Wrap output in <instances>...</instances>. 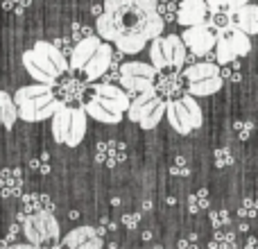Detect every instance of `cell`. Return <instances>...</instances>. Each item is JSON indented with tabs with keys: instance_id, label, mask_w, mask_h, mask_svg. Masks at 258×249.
I'll return each mask as SVG.
<instances>
[{
	"instance_id": "obj_1",
	"label": "cell",
	"mask_w": 258,
	"mask_h": 249,
	"mask_svg": "<svg viewBox=\"0 0 258 249\" xmlns=\"http://www.w3.org/2000/svg\"><path fill=\"white\" fill-rule=\"evenodd\" d=\"M165 21L159 14V0H104L95 21V34L113 43L118 52L138 54L163 34Z\"/></svg>"
},
{
	"instance_id": "obj_2",
	"label": "cell",
	"mask_w": 258,
	"mask_h": 249,
	"mask_svg": "<svg viewBox=\"0 0 258 249\" xmlns=\"http://www.w3.org/2000/svg\"><path fill=\"white\" fill-rule=\"evenodd\" d=\"M21 61L25 66V71L30 73L32 80H36V84L54 86V82L59 77L71 71L66 54L50 41H36L34 48L23 52Z\"/></svg>"
},
{
	"instance_id": "obj_3",
	"label": "cell",
	"mask_w": 258,
	"mask_h": 249,
	"mask_svg": "<svg viewBox=\"0 0 258 249\" xmlns=\"http://www.w3.org/2000/svg\"><path fill=\"white\" fill-rule=\"evenodd\" d=\"M14 104L18 109V118L25 122H41L52 118L61 109L54 89L50 84H30L21 86L14 93Z\"/></svg>"
},
{
	"instance_id": "obj_4",
	"label": "cell",
	"mask_w": 258,
	"mask_h": 249,
	"mask_svg": "<svg viewBox=\"0 0 258 249\" xmlns=\"http://www.w3.org/2000/svg\"><path fill=\"white\" fill-rule=\"evenodd\" d=\"M86 111L84 107H71L61 104L57 113L52 116V136L57 143L68 147H77L86 136Z\"/></svg>"
},
{
	"instance_id": "obj_5",
	"label": "cell",
	"mask_w": 258,
	"mask_h": 249,
	"mask_svg": "<svg viewBox=\"0 0 258 249\" xmlns=\"http://www.w3.org/2000/svg\"><path fill=\"white\" fill-rule=\"evenodd\" d=\"M186 54L188 48L181 41L179 34H170V36H156L150 45V61L156 71H181L186 64Z\"/></svg>"
},
{
	"instance_id": "obj_6",
	"label": "cell",
	"mask_w": 258,
	"mask_h": 249,
	"mask_svg": "<svg viewBox=\"0 0 258 249\" xmlns=\"http://www.w3.org/2000/svg\"><path fill=\"white\" fill-rule=\"evenodd\" d=\"M165 116H168L170 127L177 134L188 136L190 132L202 127L204 116H202V107L197 104V100L192 95H183L179 100L165 102Z\"/></svg>"
},
{
	"instance_id": "obj_7",
	"label": "cell",
	"mask_w": 258,
	"mask_h": 249,
	"mask_svg": "<svg viewBox=\"0 0 258 249\" xmlns=\"http://www.w3.org/2000/svg\"><path fill=\"white\" fill-rule=\"evenodd\" d=\"M127 113L129 120L138 122L143 129H154L161 122V118L165 116V102L159 98L156 89H150L132 100Z\"/></svg>"
},
{
	"instance_id": "obj_8",
	"label": "cell",
	"mask_w": 258,
	"mask_h": 249,
	"mask_svg": "<svg viewBox=\"0 0 258 249\" xmlns=\"http://www.w3.org/2000/svg\"><path fill=\"white\" fill-rule=\"evenodd\" d=\"M251 50V39L236 25H229L218 32V41H215V59L220 66L224 64L238 61V57H245Z\"/></svg>"
},
{
	"instance_id": "obj_9",
	"label": "cell",
	"mask_w": 258,
	"mask_h": 249,
	"mask_svg": "<svg viewBox=\"0 0 258 249\" xmlns=\"http://www.w3.org/2000/svg\"><path fill=\"white\" fill-rule=\"evenodd\" d=\"M156 77H159V71H156L152 64L129 61V64H122L120 66V86L129 98H136V95L154 89Z\"/></svg>"
},
{
	"instance_id": "obj_10",
	"label": "cell",
	"mask_w": 258,
	"mask_h": 249,
	"mask_svg": "<svg viewBox=\"0 0 258 249\" xmlns=\"http://www.w3.org/2000/svg\"><path fill=\"white\" fill-rule=\"evenodd\" d=\"M23 233H25L27 242L34 247L48 245V242H57L59 238V220L54 213H34L27 215L23 222Z\"/></svg>"
},
{
	"instance_id": "obj_11",
	"label": "cell",
	"mask_w": 258,
	"mask_h": 249,
	"mask_svg": "<svg viewBox=\"0 0 258 249\" xmlns=\"http://www.w3.org/2000/svg\"><path fill=\"white\" fill-rule=\"evenodd\" d=\"M181 41L186 43V48L190 50L192 54H206V52H213L215 50V41H218V32L213 30V25H192L186 27L181 34Z\"/></svg>"
},
{
	"instance_id": "obj_12",
	"label": "cell",
	"mask_w": 258,
	"mask_h": 249,
	"mask_svg": "<svg viewBox=\"0 0 258 249\" xmlns=\"http://www.w3.org/2000/svg\"><path fill=\"white\" fill-rule=\"evenodd\" d=\"M91 98L113 113H125L129 109V104H132V100H129V95L125 91L113 84H95Z\"/></svg>"
},
{
	"instance_id": "obj_13",
	"label": "cell",
	"mask_w": 258,
	"mask_h": 249,
	"mask_svg": "<svg viewBox=\"0 0 258 249\" xmlns=\"http://www.w3.org/2000/svg\"><path fill=\"white\" fill-rule=\"evenodd\" d=\"M61 245L66 249H102L104 240L93 227H77L63 236Z\"/></svg>"
},
{
	"instance_id": "obj_14",
	"label": "cell",
	"mask_w": 258,
	"mask_h": 249,
	"mask_svg": "<svg viewBox=\"0 0 258 249\" xmlns=\"http://www.w3.org/2000/svg\"><path fill=\"white\" fill-rule=\"evenodd\" d=\"M209 16V5L206 0H181L177 7V23L183 27L202 25Z\"/></svg>"
},
{
	"instance_id": "obj_15",
	"label": "cell",
	"mask_w": 258,
	"mask_h": 249,
	"mask_svg": "<svg viewBox=\"0 0 258 249\" xmlns=\"http://www.w3.org/2000/svg\"><path fill=\"white\" fill-rule=\"evenodd\" d=\"M100 43H102V39H100L98 34H91V36H86V39L77 41L71 52V59H68L71 71H84V66L91 61V57H93L95 50L100 48Z\"/></svg>"
},
{
	"instance_id": "obj_16",
	"label": "cell",
	"mask_w": 258,
	"mask_h": 249,
	"mask_svg": "<svg viewBox=\"0 0 258 249\" xmlns=\"http://www.w3.org/2000/svg\"><path fill=\"white\" fill-rule=\"evenodd\" d=\"M113 61V50H111V43H100V48L95 50V54L91 57V61L84 66V77L89 82L93 80H100V77L104 75V73L109 71V66H111Z\"/></svg>"
},
{
	"instance_id": "obj_17",
	"label": "cell",
	"mask_w": 258,
	"mask_h": 249,
	"mask_svg": "<svg viewBox=\"0 0 258 249\" xmlns=\"http://www.w3.org/2000/svg\"><path fill=\"white\" fill-rule=\"evenodd\" d=\"M127 159V147L120 141H102L95 147V161L107 168H116Z\"/></svg>"
},
{
	"instance_id": "obj_18",
	"label": "cell",
	"mask_w": 258,
	"mask_h": 249,
	"mask_svg": "<svg viewBox=\"0 0 258 249\" xmlns=\"http://www.w3.org/2000/svg\"><path fill=\"white\" fill-rule=\"evenodd\" d=\"M156 93L163 102H172V100L183 98V75L181 71H174L170 75H161L159 82L154 84Z\"/></svg>"
},
{
	"instance_id": "obj_19",
	"label": "cell",
	"mask_w": 258,
	"mask_h": 249,
	"mask_svg": "<svg viewBox=\"0 0 258 249\" xmlns=\"http://www.w3.org/2000/svg\"><path fill=\"white\" fill-rule=\"evenodd\" d=\"M52 89H54V95H59V102L71 104V107L86 95V86L82 84L80 80H75V77H66V80H61L59 84L54 82Z\"/></svg>"
},
{
	"instance_id": "obj_20",
	"label": "cell",
	"mask_w": 258,
	"mask_h": 249,
	"mask_svg": "<svg viewBox=\"0 0 258 249\" xmlns=\"http://www.w3.org/2000/svg\"><path fill=\"white\" fill-rule=\"evenodd\" d=\"M21 211L27 215L54 213V202L45 193H25V195H21Z\"/></svg>"
},
{
	"instance_id": "obj_21",
	"label": "cell",
	"mask_w": 258,
	"mask_h": 249,
	"mask_svg": "<svg viewBox=\"0 0 258 249\" xmlns=\"http://www.w3.org/2000/svg\"><path fill=\"white\" fill-rule=\"evenodd\" d=\"M233 25L245 32L247 36L258 34V5L249 3L238 9V12L233 14Z\"/></svg>"
},
{
	"instance_id": "obj_22",
	"label": "cell",
	"mask_w": 258,
	"mask_h": 249,
	"mask_svg": "<svg viewBox=\"0 0 258 249\" xmlns=\"http://www.w3.org/2000/svg\"><path fill=\"white\" fill-rule=\"evenodd\" d=\"M23 172L21 168H3L0 172V193L3 197H18L23 193Z\"/></svg>"
},
{
	"instance_id": "obj_23",
	"label": "cell",
	"mask_w": 258,
	"mask_h": 249,
	"mask_svg": "<svg viewBox=\"0 0 258 249\" xmlns=\"http://www.w3.org/2000/svg\"><path fill=\"white\" fill-rule=\"evenodd\" d=\"M183 80L186 82H200V80H209V77H218L220 75V66L213 61H202V64H190L188 68L181 71Z\"/></svg>"
},
{
	"instance_id": "obj_24",
	"label": "cell",
	"mask_w": 258,
	"mask_h": 249,
	"mask_svg": "<svg viewBox=\"0 0 258 249\" xmlns=\"http://www.w3.org/2000/svg\"><path fill=\"white\" fill-rule=\"evenodd\" d=\"M84 111H86V116H91L93 120H98V122H102V125H118V122L122 120V113L109 111V109H104L100 102H95L93 98H89L84 102Z\"/></svg>"
},
{
	"instance_id": "obj_25",
	"label": "cell",
	"mask_w": 258,
	"mask_h": 249,
	"mask_svg": "<svg viewBox=\"0 0 258 249\" xmlns=\"http://www.w3.org/2000/svg\"><path fill=\"white\" fill-rule=\"evenodd\" d=\"M222 86H224V82H222V77L218 75V77H209V80H200V82H188L186 91L192 98H206V95L218 93Z\"/></svg>"
},
{
	"instance_id": "obj_26",
	"label": "cell",
	"mask_w": 258,
	"mask_h": 249,
	"mask_svg": "<svg viewBox=\"0 0 258 249\" xmlns=\"http://www.w3.org/2000/svg\"><path fill=\"white\" fill-rule=\"evenodd\" d=\"M0 120L3 127L12 129L18 120V109L14 104V95H9L7 91H0Z\"/></svg>"
},
{
	"instance_id": "obj_27",
	"label": "cell",
	"mask_w": 258,
	"mask_h": 249,
	"mask_svg": "<svg viewBox=\"0 0 258 249\" xmlns=\"http://www.w3.org/2000/svg\"><path fill=\"white\" fill-rule=\"evenodd\" d=\"M186 206H188V211H190L192 215H197V213H204V211H209V206H211L209 191H206V188H200V191H195L190 197H188Z\"/></svg>"
},
{
	"instance_id": "obj_28",
	"label": "cell",
	"mask_w": 258,
	"mask_h": 249,
	"mask_svg": "<svg viewBox=\"0 0 258 249\" xmlns=\"http://www.w3.org/2000/svg\"><path fill=\"white\" fill-rule=\"evenodd\" d=\"M238 245V233L236 231H215L209 242V249H236Z\"/></svg>"
},
{
	"instance_id": "obj_29",
	"label": "cell",
	"mask_w": 258,
	"mask_h": 249,
	"mask_svg": "<svg viewBox=\"0 0 258 249\" xmlns=\"http://www.w3.org/2000/svg\"><path fill=\"white\" fill-rule=\"evenodd\" d=\"M251 0H206V5H209V14H215V12H229L233 16V14L238 12L240 7H245V5H249Z\"/></svg>"
},
{
	"instance_id": "obj_30",
	"label": "cell",
	"mask_w": 258,
	"mask_h": 249,
	"mask_svg": "<svg viewBox=\"0 0 258 249\" xmlns=\"http://www.w3.org/2000/svg\"><path fill=\"white\" fill-rule=\"evenodd\" d=\"M209 222H211V227H213V231H227V229L231 227V215H229V211H224V209L211 211Z\"/></svg>"
},
{
	"instance_id": "obj_31",
	"label": "cell",
	"mask_w": 258,
	"mask_h": 249,
	"mask_svg": "<svg viewBox=\"0 0 258 249\" xmlns=\"http://www.w3.org/2000/svg\"><path fill=\"white\" fill-rule=\"evenodd\" d=\"M220 77H222L224 84H238V82L242 80V75H240V66H238L236 61L224 64V66L220 68Z\"/></svg>"
},
{
	"instance_id": "obj_32",
	"label": "cell",
	"mask_w": 258,
	"mask_h": 249,
	"mask_svg": "<svg viewBox=\"0 0 258 249\" xmlns=\"http://www.w3.org/2000/svg\"><path fill=\"white\" fill-rule=\"evenodd\" d=\"M258 215V197H245L238 206V218L242 220H251Z\"/></svg>"
},
{
	"instance_id": "obj_33",
	"label": "cell",
	"mask_w": 258,
	"mask_h": 249,
	"mask_svg": "<svg viewBox=\"0 0 258 249\" xmlns=\"http://www.w3.org/2000/svg\"><path fill=\"white\" fill-rule=\"evenodd\" d=\"M30 168L34 170V172H39V174H48L50 172V154L48 152H41L39 156L30 159Z\"/></svg>"
},
{
	"instance_id": "obj_34",
	"label": "cell",
	"mask_w": 258,
	"mask_h": 249,
	"mask_svg": "<svg viewBox=\"0 0 258 249\" xmlns=\"http://www.w3.org/2000/svg\"><path fill=\"white\" fill-rule=\"evenodd\" d=\"M211 25L220 32V30H224V27L233 25V16L229 12H215V14H211Z\"/></svg>"
},
{
	"instance_id": "obj_35",
	"label": "cell",
	"mask_w": 258,
	"mask_h": 249,
	"mask_svg": "<svg viewBox=\"0 0 258 249\" xmlns=\"http://www.w3.org/2000/svg\"><path fill=\"white\" fill-rule=\"evenodd\" d=\"M233 132H236V136L240 138V141H249L251 134H254V122H249V120H236V122H233Z\"/></svg>"
},
{
	"instance_id": "obj_36",
	"label": "cell",
	"mask_w": 258,
	"mask_h": 249,
	"mask_svg": "<svg viewBox=\"0 0 258 249\" xmlns=\"http://www.w3.org/2000/svg\"><path fill=\"white\" fill-rule=\"evenodd\" d=\"M170 174H174V177H188V174H190L188 161L183 159V156H177V159L172 161V165H170Z\"/></svg>"
},
{
	"instance_id": "obj_37",
	"label": "cell",
	"mask_w": 258,
	"mask_h": 249,
	"mask_svg": "<svg viewBox=\"0 0 258 249\" xmlns=\"http://www.w3.org/2000/svg\"><path fill=\"white\" fill-rule=\"evenodd\" d=\"M213 156H215V165L218 168H227V165L233 163V152L229 147H218Z\"/></svg>"
},
{
	"instance_id": "obj_38",
	"label": "cell",
	"mask_w": 258,
	"mask_h": 249,
	"mask_svg": "<svg viewBox=\"0 0 258 249\" xmlns=\"http://www.w3.org/2000/svg\"><path fill=\"white\" fill-rule=\"evenodd\" d=\"M116 229H118V224L113 222V220L102 218V220L98 222V227H95V231H98L100 238H104V236H111V233H116Z\"/></svg>"
},
{
	"instance_id": "obj_39",
	"label": "cell",
	"mask_w": 258,
	"mask_h": 249,
	"mask_svg": "<svg viewBox=\"0 0 258 249\" xmlns=\"http://www.w3.org/2000/svg\"><path fill=\"white\" fill-rule=\"evenodd\" d=\"M177 247L179 249H200V236L197 233H186L183 238L177 240Z\"/></svg>"
},
{
	"instance_id": "obj_40",
	"label": "cell",
	"mask_w": 258,
	"mask_h": 249,
	"mask_svg": "<svg viewBox=\"0 0 258 249\" xmlns=\"http://www.w3.org/2000/svg\"><path fill=\"white\" fill-rule=\"evenodd\" d=\"M179 7V5H177ZM177 7H174V0H168L165 5H161L159 7V14L163 21H177Z\"/></svg>"
},
{
	"instance_id": "obj_41",
	"label": "cell",
	"mask_w": 258,
	"mask_h": 249,
	"mask_svg": "<svg viewBox=\"0 0 258 249\" xmlns=\"http://www.w3.org/2000/svg\"><path fill=\"white\" fill-rule=\"evenodd\" d=\"M30 0H5L3 7L7 9V12H14V14H23L27 7H30Z\"/></svg>"
},
{
	"instance_id": "obj_42",
	"label": "cell",
	"mask_w": 258,
	"mask_h": 249,
	"mask_svg": "<svg viewBox=\"0 0 258 249\" xmlns=\"http://www.w3.org/2000/svg\"><path fill=\"white\" fill-rule=\"evenodd\" d=\"M141 218H143L141 213H125V215H122L120 222H122V227H127L129 231H134V229H136L138 224H141Z\"/></svg>"
},
{
	"instance_id": "obj_43",
	"label": "cell",
	"mask_w": 258,
	"mask_h": 249,
	"mask_svg": "<svg viewBox=\"0 0 258 249\" xmlns=\"http://www.w3.org/2000/svg\"><path fill=\"white\" fill-rule=\"evenodd\" d=\"M93 34V32L89 30V27L86 25H82V23H75V25H73V36H75V39H86V36H91Z\"/></svg>"
},
{
	"instance_id": "obj_44",
	"label": "cell",
	"mask_w": 258,
	"mask_h": 249,
	"mask_svg": "<svg viewBox=\"0 0 258 249\" xmlns=\"http://www.w3.org/2000/svg\"><path fill=\"white\" fill-rule=\"evenodd\" d=\"M5 249H36L34 245H30V242H14V245L5 247Z\"/></svg>"
},
{
	"instance_id": "obj_45",
	"label": "cell",
	"mask_w": 258,
	"mask_h": 249,
	"mask_svg": "<svg viewBox=\"0 0 258 249\" xmlns=\"http://www.w3.org/2000/svg\"><path fill=\"white\" fill-rule=\"evenodd\" d=\"M245 249H258V238H256V236H249V238H247Z\"/></svg>"
},
{
	"instance_id": "obj_46",
	"label": "cell",
	"mask_w": 258,
	"mask_h": 249,
	"mask_svg": "<svg viewBox=\"0 0 258 249\" xmlns=\"http://www.w3.org/2000/svg\"><path fill=\"white\" fill-rule=\"evenodd\" d=\"M36 249H66V247L59 245V242H48V245H41V247H36Z\"/></svg>"
},
{
	"instance_id": "obj_47",
	"label": "cell",
	"mask_w": 258,
	"mask_h": 249,
	"mask_svg": "<svg viewBox=\"0 0 258 249\" xmlns=\"http://www.w3.org/2000/svg\"><path fill=\"white\" fill-rule=\"evenodd\" d=\"M247 231H249V224H247V222H238L236 233H247Z\"/></svg>"
},
{
	"instance_id": "obj_48",
	"label": "cell",
	"mask_w": 258,
	"mask_h": 249,
	"mask_svg": "<svg viewBox=\"0 0 258 249\" xmlns=\"http://www.w3.org/2000/svg\"><path fill=\"white\" fill-rule=\"evenodd\" d=\"M141 238H143L145 242H147V240H152V231H143V236H141Z\"/></svg>"
},
{
	"instance_id": "obj_49",
	"label": "cell",
	"mask_w": 258,
	"mask_h": 249,
	"mask_svg": "<svg viewBox=\"0 0 258 249\" xmlns=\"http://www.w3.org/2000/svg\"><path fill=\"white\" fill-rule=\"evenodd\" d=\"M143 211H152V202H143Z\"/></svg>"
},
{
	"instance_id": "obj_50",
	"label": "cell",
	"mask_w": 258,
	"mask_h": 249,
	"mask_svg": "<svg viewBox=\"0 0 258 249\" xmlns=\"http://www.w3.org/2000/svg\"><path fill=\"white\" fill-rule=\"evenodd\" d=\"M68 218H71V220H77V218H80V213H77V211H71V213H68Z\"/></svg>"
},
{
	"instance_id": "obj_51",
	"label": "cell",
	"mask_w": 258,
	"mask_h": 249,
	"mask_svg": "<svg viewBox=\"0 0 258 249\" xmlns=\"http://www.w3.org/2000/svg\"><path fill=\"white\" fill-rule=\"evenodd\" d=\"M109 249H125V247H120L118 242H111V245H109Z\"/></svg>"
},
{
	"instance_id": "obj_52",
	"label": "cell",
	"mask_w": 258,
	"mask_h": 249,
	"mask_svg": "<svg viewBox=\"0 0 258 249\" xmlns=\"http://www.w3.org/2000/svg\"><path fill=\"white\" fill-rule=\"evenodd\" d=\"M152 249H163V247H161V245H154V247H152Z\"/></svg>"
},
{
	"instance_id": "obj_53",
	"label": "cell",
	"mask_w": 258,
	"mask_h": 249,
	"mask_svg": "<svg viewBox=\"0 0 258 249\" xmlns=\"http://www.w3.org/2000/svg\"><path fill=\"white\" fill-rule=\"evenodd\" d=\"M0 127H3V120H0Z\"/></svg>"
}]
</instances>
